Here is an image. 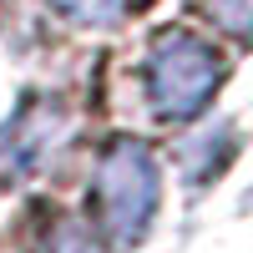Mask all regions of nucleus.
Listing matches in <instances>:
<instances>
[{"label":"nucleus","instance_id":"4","mask_svg":"<svg viewBox=\"0 0 253 253\" xmlns=\"http://www.w3.org/2000/svg\"><path fill=\"white\" fill-rule=\"evenodd\" d=\"M51 5L76 26H117V20L147 10V0H51Z\"/></svg>","mask_w":253,"mask_h":253},{"label":"nucleus","instance_id":"6","mask_svg":"<svg viewBox=\"0 0 253 253\" xmlns=\"http://www.w3.org/2000/svg\"><path fill=\"white\" fill-rule=\"evenodd\" d=\"M51 253H96V248H91V233L81 223H61L51 238Z\"/></svg>","mask_w":253,"mask_h":253},{"label":"nucleus","instance_id":"3","mask_svg":"<svg viewBox=\"0 0 253 253\" xmlns=\"http://www.w3.org/2000/svg\"><path fill=\"white\" fill-rule=\"evenodd\" d=\"M66 112L46 96H31L20 101V112L0 126V182H15V177H31L41 162H46L61 142H66Z\"/></svg>","mask_w":253,"mask_h":253},{"label":"nucleus","instance_id":"5","mask_svg":"<svg viewBox=\"0 0 253 253\" xmlns=\"http://www.w3.org/2000/svg\"><path fill=\"white\" fill-rule=\"evenodd\" d=\"M208 10H213V20H218V26L233 36V41H248V15H253L248 0H213Z\"/></svg>","mask_w":253,"mask_h":253},{"label":"nucleus","instance_id":"1","mask_svg":"<svg viewBox=\"0 0 253 253\" xmlns=\"http://www.w3.org/2000/svg\"><path fill=\"white\" fill-rule=\"evenodd\" d=\"M157 198H162V167L152 157V147H142L132 137L112 142L91 177V203H96V223L107 243L112 248L137 243L157 213Z\"/></svg>","mask_w":253,"mask_h":253},{"label":"nucleus","instance_id":"2","mask_svg":"<svg viewBox=\"0 0 253 253\" xmlns=\"http://www.w3.org/2000/svg\"><path fill=\"white\" fill-rule=\"evenodd\" d=\"M223 81V66L213 46H203L198 36L187 31H167L157 36L152 56H147V96H152V112L167 122H187L198 117L208 101H213Z\"/></svg>","mask_w":253,"mask_h":253}]
</instances>
